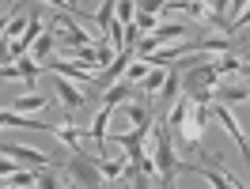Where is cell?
Here are the masks:
<instances>
[{"instance_id":"cell-1","label":"cell","mask_w":250,"mask_h":189,"mask_svg":"<svg viewBox=\"0 0 250 189\" xmlns=\"http://www.w3.org/2000/svg\"><path fill=\"white\" fill-rule=\"evenodd\" d=\"M148 148H152V163H156V178L152 182H159V189H174V174L182 170V159L174 155V140H171V132H167L163 121H156V125L148 129L144 151Z\"/></svg>"},{"instance_id":"cell-2","label":"cell","mask_w":250,"mask_h":189,"mask_svg":"<svg viewBox=\"0 0 250 189\" xmlns=\"http://www.w3.org/2000/svg\"><path fill=\"white\" fill-rule=\"evenodd\" d=\"M57 12H61V16H53V38H57V49H87V46H91V34L72 19V12H68L64 4H57Z\"/></svg>"},{"instance_id":"cell-3","label":"cell","mask_w":250,"mask_h":189,"mask_svg":"<svg viewBox=\"0 0 250 189\" xmlns=\"http://www.w3.org/2000/svg\"><path fill=\"white\" fill-rule=\"evenodd\" d=\"M61 167H64V178L76 182L80 189H106V178L99 174L95 155H72L68 163H61Z\"/></svg>"},{"instance_id":"cell-4","label":"cell","mask_w":250,"mask_h":189,"mask_svg":"<svg viewBox=\"0 0 250 189\" xmlns=\"http://www.w3.org/2000/svg\"><path fill=\"white\" fill-rule=\"evenodd\" d=\"M0 155L12 159V163H23V167H34V170H46V167H57L49 155H42L38 148H27V144H12V140H0Z\"/></svg>"},{"instance_id":"cell-5","label":"cell","mask_w":250,"mask_h":189,"mask_svg":"<svg viewBox=\"0 0 250 189\" xmlns=\"http://www.w3.org/2000/svg\"><path fill=\"white\" fill-rule=\"evenodd\" d=\"M205 117H208V110L189 102V113H186V121H182V129H178V136H174V140L186 144V148H197L201 136H205Z\"/></svg>"},{"instance_id":"cell-6","label":"cell","mask_w":250,"mask_h":189,"mask_svg":"<svg viewBox=\"0 0 250 189\" xmlns=\"http://www.w3.org/2000/svg\"><path fill=\"white\" fill-rule=\"evenodd\" d=\"M118 117H122V132H129V129H148L156 113H152V106L141 98V102H125Z\"/></svg>"},{"instance_id":"cell-7","label":"cell","mask_w":250,"mask_h":189,"mask_svg":"<svg viewBox=\"0 0 250 189\" xmlns=\"http://www.w3.org/2000/svg\"><path fill=\"white\" fill-rule=\"evenodd\" d=\"M212 113H216V121H220V125L228 129V136H231V140L239 144V151H243V159H247V170H250V140H247V132L239 129L235 113L228 110V106H212Z\"/></svg>"},{"instance_id":"cell-8","label":"cell","mask_w":250,"mask_h":189,"mask_svg":"<svg viewBox=\"0 0 250 189\" xmlns=\"http://www.w3.org/2000/svg\"><path fill=\"white\" fill-rule=\"evenodd\" d=\"M46 72L68 79V83H76V87H91V72H87V68H80V64H72V61H53V57H49Z\"/></svg>"},{"instance_id":"cell-9","label":"cell","mask_w":250,"mask_h":189,"mask_svg":"<svg viewBox=\"0 0 250 189\" xmlns=\"http://www.w3.org/2000/svg\"><path fill=\"white\" fill-rule=\"evenodd\" d=\"M53 91H57V98L64 102V110L68 113H76L83 102H87V91H80L76 83H68V79H61V76H53Z\"/></svg>"},{"instance_id":"cell-10","label":"cell","mask_w":250,"mask_h":189,"mask_svg":"<svg viewBox=\"0 0 250 189\" xmlns=\"http://www.w3.org/2000/svg\"><path fill=\"white\" fill-rule=\"evenodd\" d=\"M122 102H141V91H137L133 83H125V79H122V83H114V87L99 98V106H106V110H118Z\"/></svg>"},{"instance_id":"cell-11","label":"cell","mask_w":250,"mask_h":189,"mask_svg":"<svg viewBox=\"0 0 250 189\" xmlns=\"http://www.w3.org/2000/svg\"><path fill=\"white\" fill-rule=\"evenodd\" d=\"M0 129H34V132H57V125H46L38 117H23V113L0 110Z\"/></svg>"},{"instance_id":"cell-12","label":"cell","mask_w":250,"mask_h":189,"mask_svg":"<svg viewBox=\"0 0 250 189\" xmlns=\"http://www.w3.org/2000/svg\"><path fill=\"white\" fill-rule=\"evenodd\" d=\"M83 136H87V132H80L76 125H57V132H53V140H61L64 148H72V155H91V148L83 144Z\"/></svg>"},{"instance_id":"cell-13","label":"cell","mask_w":250,"mask_h":189,"mask_svg":"<svg viewBox=\"0 0 250 189\" xmlns=\"http://www.w3.org/2000/svg\"><path fill=\"white\" fill-rule=\"evenodd\" d=\"M49 106V94H42V91H23L19 94V98H12V113H23V117H27V113H38V110H46Z\"/></svg>"},{"instance_id":"cell-14","label":"cell","mask_w":250,"mask_h":189,"mask_svg":"<svg viewBox=\"0 0 250 189\" xmlns=\"http://www.w3.org/2000/svg\"><path fill=\"white\" fill-rule=\"evenodd\" d=\"M250 98V83H224L212 91V106H228V102H247Z\"/></svg>"},{"instance_id":"cell-15","label":"cell","mask_w":250,"mask_h":189,"mask_svg":"<svg viewBox=\"0 0 250 189\" xmlns=\"http://www.w3.org/2000/svg\"><path fill=\"white\" fill-rule=\"evenodd\" d=\"M53 49H57V38H53V31H46V34H42V38H38V42L31 46V53H27V57H31L34 64H42V68H46V64H49V53H53Z\"/></svg>"},{"instance_id":"cell-16","label":"cell","mask_w":250,"mask_h":189,"mask_svg":"<svg viewBox=\"0 0 250 189\" xmlns=\"http://www.w3.org/2000/svg\"><path fill=\"white\" fill-rule=\"evenodd\" d=\"M167 76H171V68H148V76L137 83V91L141 94H159L163 83H167Z\"/></svg>"},{"instance_id":"cell-17","label":"cell","mask_w":250,"mask_h":189,"mask_svg":"<svg viewBox=\"0 0 250 189\" xmlns=\"http://www.w3.org/2000/svg\"><path fill=\"white\" fill-rule=\"evenodd\" d=\"M16 72H19V83H23L27 91H34V83H38V72H42V64H34L31 57H19V61H16Z\"/></svg>"},{"instance_id":"cell-18","label":"cell","mask_w":250,"mask_h":189,"mask_svg":"<svg viewBox=\"0 0 250 189\" xmlns=\"http://www.w3.org/2000/svg\"><path fill=\"white\" fill-rule=\"evenodd\" d=\"M114 12H118V4H114V0H103V4L95 8V31L110 34V27H114Z\"/></svg>"},{"instance_id":"cell-19","label":"cell","mask_w":250,"mask_h":189,"mask_svg":"<svg viewBox=\"0 0 250 189\" xmlns=\"http://www.w3.org/2000/svg\"><path fill=\"white\" fill-rule=\"evenodd\" d=\"M114 19L129 31V27L137 23V4H133V0H122V4H118V12H114Z\"/></svg>"},{"instance_id":"cell-20","label":"cell","mask_w":250,"mask_h":189,"mask_svg":"<svg viewBox=\"0 0 250 189\" xmlns=\"http://www.w3.org/2000/svg\"><path fill=\"white\" fill-rule=\"evenodd\" d=\"M148 68H152V64L137 57V61H133V64H129V68H125V76H122V79H125V83H133V87H137V83H141V79L148 76Z\"/></svg>"},{"instance_id":"cell-21","label":"cell","mask_w":250,"mask_h":189,"mask_svg":"<svg viewBox=\"0 0 250 189\" xmlns=\"http://www.w3.org/2000/svg\"><path fill=\"white\" fill-rule=\"evenodd\" d=\"M34 170H16L12 178H8V189H34Z\"/></svg>"},{"instance_id":"cell-22","label":"cell","mask_w":250,"mask_h":189,"mask_svg":"<svg viewBox=\"0 0 250 189\" xmlns=\"http://www.w3.org/2000/svg\"><path fill=\"white\" fill-rule=\"evenodd\" d=\"M34 189H61V178H57L53 170H42L38 182H34Z\"/></svg>"},{"instance_id":"cell-23","label":"cell","mask_w":250,"mask_h":189,"mask_svg":"<svg viewBox=\"0 0 250 189\" xmlns=\"http://www.w3.org/2000/svg\"><path fill=\"white\" fill-rule=\"evenodd\" d=\"M243 27H250V4H243V16H235V19H231V31H228V34L243 31Z\"/></svg>"},{"instance_id":"cell-24","label":"cell","mask_w":250,"mask_h":189,"mask_svg":"<svg viewBox=\"0 0 250 189\" xmlns=\"http://www.w3.org/2000/svg\"><path fill=\"white\" fill-rule=\"evenodd\" d=\"M16 170H19V167L12 163V159H4V155H0V178H12Z\"/></svg>"},{"instance_id":"cell-25","label":"cell","mask_w":250,"mask_h":189,"mask_svg":"<svg viewBox=\"0 0 250 189\" xmlns=\"http://www.w3.org/2000/svg\"><path fill=\"white\" fill-rule=\"evenodd\" d=\"M12 64V49H8V42H0V68H8Z\"/></svg>"},{"instance_id":"cell-26","label":"cell","mask_w":250,"mask_h":189,"mask_svg":"<svg viewBox=\"0 0 250 189\" xmlns=\"http://www.w3.org/2000/svg\"><path fill=\"white\" fill-rule=\"evenodd\" d=\"M8 23H12V16H0V42H4V34H8Z\"/></svg>"},{"instance_id":"cell-27","label":"cell","mask_w":250,"mask_h":189,"mask_svg":"<svg viewBox=\"0 0 250 189\" xmlns=\"http://www.w3.org/2000/svg\"><path fill=\"white\" fill-rule=\"evenodd\" d=\"M64 189H80V186H76V182H64Z\"/></svg>"},{"instance_id":"cell-28","label":"cell","mask_w":250,"mask_h":189,"mask_svg":"<svg viewBox=\"0 0 250 189\" xmlns=\"http://www.w3.org/2000/svg\"><path fill=\"white\" fill-rule=\"evenodd\" d=\"M0 189H8V186H0Z\"/></svg>"}]
</instances>
